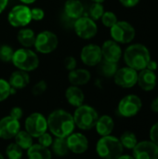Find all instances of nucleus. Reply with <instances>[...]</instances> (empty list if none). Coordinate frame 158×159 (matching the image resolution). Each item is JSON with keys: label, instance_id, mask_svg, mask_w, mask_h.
<instances>
[{"label": "nucleus", "instance_id": "obj_24", "mask_svg": "<svg viewBox=\"0 0 158 159\" xmlns=\"http://www.w3.org/2000/svg\"><path fill=\"white\" fill-rule=\"evenodd\" d=\"M27 157L28 159H51L52 153L49 148L44 147L37 144H33L27 150Z\"/></svg>", "mask_w": 158, "mask_h": 159}, {"label": "nucleus", "instance_id": "obj_48", "mask_svg": "<svg viewBox=\"0 0 158 159\" xmlns=\"http://www.w3.org/2000/svg\"><path fill=\"white\" fill-rule=\"evenodd\" d=\"M0 159H5L4 158V157H3V155H2L1 153H0Z\"/></svg>", "mask_w": 158, "mask_h": 159}, {"label": "nucleus", "instance_id": "obj_28", "mask_svg": "<svg viewBox=\"0 0 158 159\" xmlns=\"http://www.w3.org/2000/svg\"><path fill=\"white\" fill-rule=\"evenodd\" d=\"M119 141L123 147L129 150H132L138 143L137 136L131 131H125L124 133H122L119 138Z\"/></svg>", "mask_w": 158, "mask_h": 159}, {"label": "nucleus", "instance_id": "obj_36", "mask_svg": "<svg viewBox=\"0 0 158 159\" xmlns=\"http://www.w3.org/2000/svg\"><path fill=\"white\" fill-rule=\"evenodd\" d=\"M38 143L44 147H47V148H49L53 143V138H52V135L47 133V132H45L43 133L42 135H40L38 138Z\"/></svg>", "mask_w": 158, "mask_h": 159}, {"label": "nucleus", "instance_id": "obj_39", "mask_svg": "<svg viewBox=\"0 0 158 159\" xmlns=\"http://www.w3.org/2000/svg\"><path fill=\"white\" fill-rule=\"evenodd\" d=\"M149 136H150V141H152L153 143L158 145V122L153 125V127L151 128Z\"/></svg>", "mask_w": 158, "mask_h": 159}, {"label": "nucleus", "instance_id": "obj_13", "mask_svg": "<svg viewBox=\"0 0 158 159\" xmlns=\"http://www.w3.org/2000/svg\"><path fill=\"white\" fill-rule=\"evenodd\" d=\"M132 152L134 159H158V145L152 141L138 142Z\"/></svg>", "mask_w": 158, "mask_h": 159}, {"label": "nucleus", "instance_id": "obj_44", "mask_svg": "<svg viewBox=\"0 0 158 159\" xmlns=\"http://www.w3.org/2000/svg\"><path fill=\"white\" fill-rule=\"evenodd\" d=\"M7 3H8V0H0V14L6 9Z\"/></svg>", "mask_w": 158, "mask_h": 159}, {"label": "nucleus", "instance_id": "obj_47", "mask_svg": "<svg viewBox=\"0 0 158 159\" xmlns=\"http://www.w3.org/2000/svg\"><path fill=\"white\" fill-rule=\"evenodd\" d=\"M93 3H101V4H102L105 0H91Z\"/></svg>", "mask_w": 158, "mask_h": 159}, {"label": "nucleus", "instance_id": "obj_21", "mask_svg": "<svg viewBox=\"0 0 158 159\" xmlns=\"http://www.w3.org/2000/svg\"><path fill=\"white\" fill-rule=\"evenodd\" d=\"M91 78V75L87 69H74L70 71L68 75V80L73 86H83L89 82Z\"/></svg>", "mask_w": 158, "mask_h": 159}, {"label": "nucleus", "instance_id": "obj_1", "mask_svg": "<svg viewBox=\"0 0 158 159\" xmlns=\"http://www.w3.org/2000/svg\"><path fill=\"white\" fill-rule=\"evenodd\" d=\"M47 129L58 138H67L74 130L75 125L73 116L63 109H56L51 112L47 118Z\"/></svg>", "mask_w": 158, "mask_h": 159}, {"label": "nucleus", "instance_id": "obj_7", "mask_svg": "<svg viewBox=\"0 0 158 159\" xmlns=\"http://www.w3.org/2000/svg\"><path fill=\"white\" fill-rule=\"evenodd\" d=\"M142 102L141 98L135 94H129L121 99L118 103V114L123 117H133L142 110Z\"/></svg>", "mask_w": 158, "mask_h": 159}, {"label": "nucleus", "instance_id": "obj_31", "mask_svg": "<svg viewBox=\"0 0 158 159\" xmlns=\"http://www.w3.org/2000/svg\"><path fill=\"white\" fill-rule=\"evenodd\" d=\"M104 13V8L101 3H93L88 10V17L93 20H98Z\"/></svg>", "mask_w": 158, "mask_h": 159}, {"label": "nucleus", "instance_id": "obj_45", "mask_svg": "<svg viewBox=\"0 0 158 159\" xmlns=\"http://www.w3.org/2000/svg\"><path fill=\"white\" fill-rule=\"evenodd\" d=\"M116 159H134V157L132 156H129V155H121Z\"/></svg>", "mask_w": 158, "mask_h": 159}, {"label": "nucleus", "instance_id": "obj_20", "mask_svg": "<svg viewBox=\"0 0 158 159\" xmlns=\"http://www.w3.org/2000/svg\"><path fill=\"white\" fill-rule=\"evenodd\" d=\"M10 87L14 89H22L30 83V76L27 72L17 70L11 74L8 79Z\"/></svg>", "mask_w": 158, "mask_h": 159}, {"label": "nucleus", "instance_id": "obj_37", "mask_svg": "<svg viewBox=\"0 0 158 159\" xmlns=\"http://www.w3.org/2000/svg\"><path fill=\"white\" fill-rule=\"evenodd\" d=\"M45 17V12L40 7H33L31 9V18L33 20H41Z\"/></svg>", "mask_w": 158, "mask_h": 159}, {"label": "nucleus", "instance_id": "obj_15", "mask_svg": "<svg viewBox=\"0 0 158 159\" xmlns=\"http://www.w3.org/2000/svg\"><path fill=\"white\" fill-rule=\"evenodd\" d=\"M20 130V120H17L10 116L0 119V139L10 140L13 139Z\"/></svg>", "mask_w": 158, "mask_h": 159}, {"label": "nucleus", "instance_id": "obj_23", "mask_svg": "<svg viewBox=\"0 0 158 159\" xmlns=\"http://www.w3.org/2000/svg\"><path fill=\"white\" fill-rule=\"evenodd\" d=\"M84 13V6L79 0H67L64 4V14L73 20H77Z\"/></svg>", "mask_w": 158, "mask_h": 159}, {"label": "nucleus", "instance_id": "obj_2", "mask_svg": "<svg viewBox=\"0 0 158 159\" xmlns=\"http://www.w3.org/2000/svg\"><path fill=\"white\" fill-rule=\"evenodd\" d=\"M125 63L137 72L146 69L151 60V54L148 48L142 44H132L129 46L123 54Z\"/></svg>", "mask_w": 158, "mask_h": 159}, {"label": "nucleus", "instance_id": "obj_29", "mask_svg": "<svg viewBox=\"0 0 158 159\" xmlns=\"http://www.w3.org/2000/svg\"><path fill=\"white\" fill-rule=\"evenodd\" d=\"M117 70H118V66L116 62L103 61L101 63V72L106 77H114Z\"/></svg>", "mask_w": 158, "mask_h": 159}, {"label": "nucleus", "instance_id": "obj_17", "mask_svg": "<svg viewBox=\"0 0 158 159\" xmlns=\"http://www.w3.org/2000/svg\"><path fill=\"white\" fill-rule=\"evenodd\" d=\"M102 59L111 62H118L123 56V51L120 45L112 40H106L102 46Z\"/></svg>", "mask_w": 158, "mask_h": 159}, {"label": "nucleus", "instance_id": "obj_32", "mask_svg": "<svg viewBox=\"0 0 158 159\" xmlns=\"http://www.w3.org/2000/svg\"><path fill=\"white\" fill-rule=\"evenodd\" d=\"M101 20H102V24L107 28L113 27L118 21L116 15L112 11H104V13L102 16Z\"/></svg>", "mask_w": 158, "mask_h": 159}, {"label": "nucleus", "instance_id": "obj_10", "mask_svg": "<svg viewBox=\"0 0 158 159\" xmlns=\"http://www.w3.org/2000/svg\"><path fill=\"white\" fill-rule=\"evenodd\" d=\"M7 20L9 24L13 27H24L32 20L31 8L26 5H17L10 9Z\"/></svg>", "mask_w": 158, "mask_h": 159}, {"label": "nucleus", "instance_id": "obj_8", "mask_svg": "<svg viewBox=\"0 0 158 159\" xmlns=\"http://www.w3.org/2000/svg\"><path fill=\"white\" fill-rule=\"evenodd\" d=\"M24 128L33 138H38L47 130V118L41 113H33L26 117Z\"/></svg>", "mask_w": 158, "mask_h": 159}, {"label": "nucleus", "instance_id": "obj_4", "mask_svg": "<svg viewBox=\"0 0 158 159\" xmlns=\"http://www.w3.org/2000/svg\"><path fill=\"white\" fill-rule=\"evenodd\" d=\"M73 117L74 125L78 129L82 130H89L95 128L99 115L92 106L82 104L79 107H76Z\"/></svg>", "mask_w": 158, "mask_h": 159}, {"label": "nucleus", "instance_id": "obj_33", "mask_svg": "<svg viewBox=\"0 0 158 159\" xmlns=\"http://www.w3.org/2000/svg\"><path fill=\"white\" fill-rule=\"evenodd\" d=\"M11 95V87L6 79L0 78V102L7 100Z\"/></svg>", "mask_w": 158, "mask_h": 159}, {"label": "nucleus", "instance_id": "obj_26", "mask_svg": "<svg viewBox=\"0 0 158 159\" xmlns=\"http://www.w3.org/2000/svg\"><path fill=\"white\" fill-rule=\"evenodd\" d=\"M51 151L53 152L54 155L58 157H66L69 154V148L67 145V141L66 138H58L56 137L53 140V143L51 144Z\"/></svg>", "mask_w": 158, "mask_h": 159}, {"label": "nucleus", "instance_id": "obj_22", "mask_svg": "<svg viewBox=\"0 0 158 159\" xmlns=\"http://www.w3.org/2000/svg\"><path fill=\"white\" fill-rule=\"evenodd\" d=\"M114 128H115L114 119L107 115L99 116L95 125V129L97 133L102 137L111 135V133L114 130Z\"/></svg>", "mask_w": 158, "mask_h": 159}, {"label": "nucleus", "instance_id": "obj_34", "mask_svg": "<svg viewBox=\"0 0 158 159\" xmlns=\"http://www.w3.org/2000/svg\"><path fill=\"white\" fill-rule=\"evenodd\" d=\"M14 54L13 48L8 45H2L0 47V60L4 62H8L12 61Z\"/></svg>", "mask_w": 158, "mask_h": 159}, {"label": "nucleus", "instance_id": "obj_5", "mask_svg": "<svg viewBox=\"0 0 158 159\" xmlns=\"http://www.w3.org/2000/svg\"><path fill=\"white\" fill-rule=\"evenodd\" d=\"M12 63L18 68V70L31 72L35 70L39 66V58L33 50L22 48L14 51L12 57Z\"/></svg>", "mask_w": 158, "mask_h": 159}, {"label": "nucleus", "instance_id": "obj_27", "mask_svg": "<svg viewBox=\"0 0 158 159\" xmlns=\"http://www.w3.org/2000/svg\"><path fill=\"white\" fill-rule=\"evenodd\" d=\"M15 143L18 144L22 150H28L33 143V137L26 130H20L14 137Z\"/></svg>", "mask_w": 158, "mask_h": 159}, {"label": "nucleus", "instance_id": "obj_25", "mask_svg": "<svg viewBox=\"0 0 158 159\" xmlns=\"http://www.w3.org/2000/svg\"><path fill=\"white\" fill-rule=\"evenodd\" d=\"M35 34L30 28H22L18 32L17 38L19 43L26 48H29L34 45L35 41Z\"/></svg>", "mask_w": 158, "mask_h": 159}, {"label": "nucleus", "instance_id": "obj_18", "mask_svg": "<svg viewBox=\"0 0 158 159\" xmlns=\"http://www.w3.org/2000/svg\"><path fill=\"white\" fill-rule=\"evenodd\" d=\"M157 83V77L154 71L143 69L138 73V81L137 84L144 91H152Z\"/></svg>", "mask_w": 158, "mask_h": 159}, {"label": "nucleus", "instance_id": "obj_46", "mask_svg": "<svg viewBox=\"0 0 158 159\" xmlns=\"http://www.w3.org/2000/svg\"><path fill=\"white\" fill-rule=\"evenodd\" d=\"M22 4H25V5H29V4H33L34 3L36 0H20Z\"/></svg>", "mask_w": 158, "mask_h": 159}, {"label": "nucleus", "instance_id": "obj_41", "mask_svg": "<svg viewBox=\"0 0 158 159\" xmlns=\"http://www.w3.org/2000/svg\"><path fill=\"white\" fill-rule=\"evenodd\" d=\"M141 0H119L120 4L125 7H136Z\"/></svg>", "mask_w": 158, "mask_h": 159}, {"label": "nucleus", "instance_id": "obj_3", "mask_svg": "<svg viewBox=\"0 0 158 159\" xmlns=\"http://www.w3.org/2000/svg\"><path fill=\"white\" fill-rule=\"evenodd\" d=\"M123 151L119 139L112 135L102 137L96 144L97 155L102 159H116L123 155Z\"/></svg>", "mask_w": 158, "mask_h": 159}, {"label": "nucleus", "instance_id": "obj_9", "mask_svg": "<svg viewBox=\"0 0 158 159\" xmlns=\"http://www.w3.org/2000/svg\"><path fill=\"white\" fill-rule=\"evenodd\" d=\"M59 45L58 36L50 31H43L35 36L34 48L42 54H49L53 52Z\"/></svg>", "mask_w": 158, "mask_h": 159}, {"label": "nucleus", "instance_id": "obj_35", "mask_svg": "<svg viewBox=\"0 0 158 159\" xmlns=\"http://www.w3.org/2000/svg\"><path fill=\"white\" fill-rule=\"evenodd\" d=\"M47 89V84L45 80H40L35 83L32 89V94L34 96H40L42 95Z\"/></svg>", "mask_w": 158, "mask_h": 159}, {"label": "nucleus", "instance_id": "obj_6", "mask_svg": "<svg viewBox=\"0 0 158 159\" xmlns=\"http://www.w3.org/2000/svg\"><path fill=\"white\" fill-rule=\"evenodd\" d=\"M110 34L114 41L118 44H129L133 41L136 35L135 28L126 20H118L110 28Z\"/></svg>", "mask_w": 158, "mask_h": 159}, {"label": "nucleus", "instance_id": "obj_30", "mask_svg": "<svg viewBox=\"0 0 158 159\" xmlns=\"http://www.w3.org/2000/svg\"><path fill=\"white\" fill-rule=\"evenodd\" d=\"M6 155L8 159H21L23 150L15 143H10L6 148Z\"/></svg>", "mask_w": 158, "mask_h": 159}, {"label": "nucleus", "instance_id": "obj_38", "mask_svg": "<svg viewBox=\"0 0 158 159\" xmlns=\"http://www.w3.org/2000/svg\"><path fill=\"white\" fill-rule=\"evenodd\" d=\"M76 60L73 57V56H68L65 58L64 60V66L67 70L69 71H73L76 68Z\"/></svg>", "mask_w": 158, "mask_h": 159}, {"label": "nucleus", "instance_id": "obj_12", "mask_svg": "<svg viewBox=\"0 0 158 159\" xmlns=\"http://www.w3.org/2000/svg\"><path fill=\"white\" fill-rule=\"evenodd\" d=\"M115 83L124 89L133 88L138 81V72L130 67H122L118 69L114 75Z\"/></svg>", "mask_w": 158, "mask_h": 159}, {"label": "nucleus", "instance_id": "obj_42", "mask_svg": "<svg viewBox=\"0 0 158 159\" xmlns=\"http://www.w3.org/2000/svg\"><path fill=\"white\" fill-rule=\"evenodd\" d=\"M158 67V64L157 62L156 61H154V60H150V61L148 62V64H147V66H146V69H148V70H151V71H156V69H157Z\"/></svg>", "mask_w": 158, "mask_h": 159}, {"label": "nucleus", "instance_id": "obj_11", "mask_svg": "<svg viewBox=\"0 0 158 159\" xmlns=\"http://www.w3.org/2000/svg\"><path fill=\"white\" fill-rule=\"evenodd\" d=\"M74 32L82 39H91L98 33V26L92 19L88 16H82L75 20Z\"/></svg>", "mask_w": 158, "mask_h": 159}, {"label": "nucleus", "instance_id": "obj_43", "mask_svg": "<svg viewBox=\"0 0 158 159\" xmlns=\"http://www.w3.org/2000/svg\"><path fill=\"white\" fill-rule=\"evenodd\" d=\"M150 108H151V111L152 112L157 113L158 114V96L152 101L151 105H150Z\"/></svg>", "mask_w": 158, "mask_h": 159}, {"label": "nucleus", "instance_id": "obj_16", "mask_svg": "<svg viewBox=\"0 0 158 159\" xmlns=\"http://www.w3.org/2000/svg\"><path fill=\"white\" fill-rule=\"evenodd\" d=\"M66 141L69 151L75 155L84 154L88 149V140L80 132H73L66 138Z\"/></svg>", "mask_w": 158, "mask_h": 159}, {"label": "nucleus", "instance_id": "obj_19", "mask_svg": "<svg viewBox=\"0 0 158 159\" xmlns=\"http://www.w3.org/2000/svg\"><path fill=\"white\" fill-rule=\"evenodd\" d=\"M65 99L67 102L72 106L79 107L85 101V94L79 87L72 85L65 90Z\"/></svg>", "mask_w": 158, "mask_h": 159}, {"label": "nucleus", "instance_id": "obj_14", "mask_svg": "<svg viewBox=\"0 0 158 159\" xmlns=\"http://www.w3.org/2000/svg\"><path fill=\"white\" fill-rule=\"evenodd\" d=\"M80 59L87 66H96L100 64L102 60L101 47L95 44H88L85 46L81 50Z\"/></svg>", "mask_w": 158, "mask_h": 159}, {"label": "nucleus", "instance_id": "obj_40", "mask_svg": "<svg viewBox=\"0 0 158 159\" xmlns=\"http://www.w3.org/2000/svg\"><path fill=\"white\" fill-rule=\"evenodd\" d=\"M22 115H23V111L20 107L19 106H15L13 107L11 110H10V113H9V116L17 120H20L21 117H22Z\"/></svg>", "mask_w": 158, "mask_h": 159}]
</instances>
